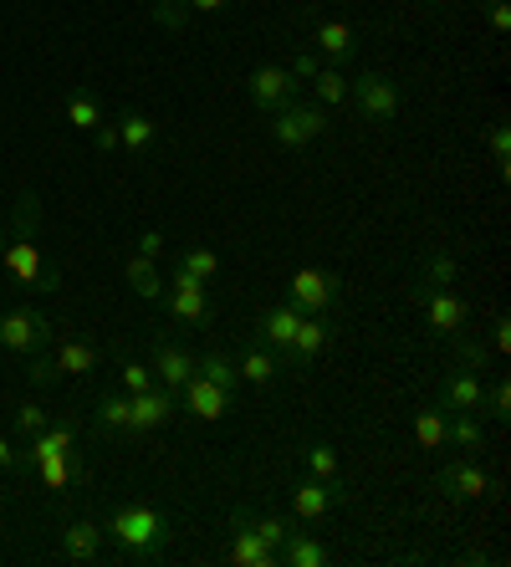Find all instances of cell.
I'll list each match as a JSON object with an SVG mask.
<instances>
[{"label": "cell", "instance_id": "6da1fadb", "mask_svg": "<svg viewBox=\"0 0 511 567\" xmlns=\"http://www.w3.org/2000/svg\"><path fill=\"white\" fill-rule=\"evenodd\" d=\"M103 537H113L118 557L128 563H154L169 547V512L154 502H118L103 522Z\"/></svg>", "mask_w": 511, "mask_h": 567}, {"label": "cell", "instance_id": "7a4b0ae2", "mask_svg": "<svg viewBox=\"0 0 511 567\" xmlns=\"http://www.w3.org/2000/svg\"><path fill=\"white\" fill-rule=\"evenodd\" d=\"M6 271H11L15 287H31V291H56L62 287V266H52L41 256L36 236H11L6 240V251H0Z\"/></svg>", "mask_w": 511, "mask_h": 567}, {"label": "cell", "instance_id": "3957f363", "mask_svg": "<svg viewBox=\"0 0 511 567\" xmlns=\"http://www.w3.org/2000/svg\"><path fill=\"white\" fill-rule=\"evenodd\" d=\"M327 133V107L323 103H282L271 113V144L277 148H302Z\"/></svg>", "mask_w": 511, "mask_h": 567}, {"label": "cell", "instance_id": "277c9868", "mask_svg": "<svg viewBox=\"0 0 511 567\" xmlns=\"http://www.w3.org/2000/svg\"><path fill=\"white\" fill-rule=\"evenodd\" d=\"M52 343V317L36 312V307H11L0 312V348L15 358H31Z\"/></svg>", "mask_w": 511, "mask_h": 567}, {"label": "cell", "instance_id": "5b68a950", "mask_svg": "<svg viewBox=\"0 0 511 567\" xmlns=\"http://www.w3.org/2000/svg\"><path fill=\"white\" fill-rule=\"evenodd\" d=\"M164 307H169V317H175L179 328H210V317H216V307H210V287L195 277H185L175 266V277L164 281Z\"/></svg>", "mask_w": 511, "mask_h": 567}, {"label": "cell", "instance_id": "8992f818", "mask_svg": "<svg viewBox=\"0 0 511 567\" xmlns=\"http://www.w3.org/2000/svg\"><path fill=\"white\" fill-rule=\"evenodd\" d=\"M348 97L358 103V113H364L368 123H378V128L399 118V103H404L399 82H389L384 72H358V78L348 82Z\"/></svg>", "mask_w": 511, "mask_h": 567}, {"label": "cell", "instance_id": "52a82bcc", "mask_svg": "<svg viewBox=\"0 0 511 567\" xmlns=\"http://www.w3.org/2000/svg\"><path fill=\"white\" fill-rule=\"evenodd\" d=\"M419 302H425V322H430L435 338H456L460 328H471V302L450 287H419Z\"/></svg>", "mask_w": 511, "mask_h": 567}, {"label": "cell", "instance_id": "ba28073f", "mask_svg": "<svg viewBox=\"0 0 511 567\" xmlns=\"http://www.w3.org/2000/svg\"><path fill=\"white\" fill-rule=\"evenodd\" d=\"M286 496H292L296 522H323L327 512H337V506H343V496H348V491L337 486V481L302 475V481H292V486H286Z\"/></svg>", "mask_w": 511, "mask_h": 567}, {"label": "cell", "instance_id": "9c48e42d", "mask_svg": "<svg viewBox=\"0 0 511 567\" xmlns=\"http://www.w3.org/2000/svg\"><path fill=\"white\" fill-rule=\"evenodd\" d=\"M286 297H292L302 312H333L337 297H343V281H337L333 271H323V266H302L292 277V287H286Z\"/></svg>", "mask_w": 511, "mask_h": 567}, {"label": "cell", "instance_id": "30bf717a", "mask_svg": "<svg viewBox=\"0 0 511 567\" xmlns=\"http://www.w3.org/2000/svg\"><path fill=\"white\" fill-rule=\"evenodd\" d=\"M230 563L236 567H277V553H271L267 537H261L251 522V506H236V512H230Z\"/></svg>", "mask_w": 511, "mask_h": 567}, {"label": "cell", "instance_id": "8fae6325", "mask_svg": "<svg viewBox=\"0 0 511 567\" xmlns=\"http://www.w3.org/2000/svg\"><path fill=\"white\" fill-rule=\"evenodd\" d=\"M296 87H302V82H296L286 66H277V62L255 66L251 78H246V97H251V107H261V113H277L282 103H292Z\"/></svg>", "mask_w": 511, "mask_h": 567}, {"label": "cell", "instance_id": "7c38bea8", "mask_svg": "<svg viewBox=\"0 0 511 567\" xmlns=\"http://www.w3.org/2000/svg\"><path fill=\"white\" fill-rule=\"evenodd\" d=\"M440 491L450 502H481V496H491V475L481 471V461L456 455V461L440 465Z\"/></svg>", "mask_w": 511, "mask_h": 567}, {"label": "cell", "instance_id": "4fadbf2b", "mask_svg": "<svg viewBox=\"0 0 511 567\" xmlns=\"http://www.w3.org/2000/svg\"><path fill=\"white\" fill-rule=\"evenodd\" d=\"M302 317H307V312H302V307H296L292 297H286V302H277V307H267V312H261V322H255L251 338H255V343H267L271 353L282 358L286 348H292L296 328H302Z\"/></svg>", "mask_w": 511, "mask_h": 567}, {"label": "cell", "instance_id": "5bb4252c", "mask_svg": "<svg viewBox=\"0 0 511 567\" xmlns=\"http://www.w3.org/2000/svg\"><path fill=\"white\" fill-rule=\"evenodd\" d=\"M337 338V322L327 312H307L302 317V328H296L292 348H286L282 358H292L296 369H307V363H317V353H327V343Z\"/></svg>", "mask_w": 511, "mask_h": 567}, {"label": "cell", "instance_id": "9a60e30c", "mask_svg": "<svg viewBox=\"0 0 511 567\" xmlns=\"http://www.w3.org/2000/svg\"><path fill=\"white\" fill-rule=\"evenodd\" d=\"M440 410H471V414H481L486 410V383H481V373L466 369V363L445 369V379H440Z\"/></svg>", "mask_w": 511, "mask_h": 567}, {"label": "cell", "instance_id": "2e32d148", "mask_svg": "<svg viewBox=\"0 0 511 567\" xmlns=\"http://www.w3.org/2000/svg\"><path fill=\"white\" fill-rule=\"evenodd\" d=\"M148 369H154V383H159V389L179 394V389H185V379L195 373V353H189V348H179L175 338H159V343H154V363H148Z\"/></svg>", "mask_w": 511, "mask_h": 567}, {"label": "cell", "instance_id": "e0dca14e", "mask_svg": "<svg viewBox=\"0 0 511 567\" xmlns=\"http://www.w3.org/2000/svg\"><path fill=\"white\" fill-rule=\"evenodd\" d=\"M179 394H185V410L195 414V420H205V424L226 420V410H230V389H220V383L200 379V373H189Z\"/></svg>", "mask_w": 511, "mask_h": 567}, {"label": "cell", "instance_id": "ac0fdd59", "mask_svg": "<svg viewBox=\"0 0 511 567\" xmlns=\"http://www.w3.org/2000/svg\"><path fill=\"white\" fill-rule=\"evenodd\" d=\"M134 399V430L138 435H148V430H164V424L175 420V394L169 389H144V394H128Z\"/></svg>", "mask_w": 511, "mask_h": 567}, {"label": "cell", "instance_id": "d6986e66", "mask_svg": "<svg viewBox=\"0 0 511 567\" xmlns=\"http://www.w3.org/2000/svg\"><path fill=\"white\" fill-rule=\"evenodd\" d=\"M27 475H36L46 491H67V486L82 481V461H77V450H62V455H41V461H31Z\"/></svg>", "mask_w": 511, "mask_h": 567}, {"label": "cell", "instance_id": "ffe728a7", "mask_svg": "<svg viewBox=\"0 0 511 567\" xmlns=\"http://www.w3.org/2000/svg\"><path fill=\"white\" fill-rule=\"evenodd\" d=\"M236 373H241V383H255V389H267V383H277L282 379V358L271 353L267 343H246L241 348V358H236Z\"/></svg>", "mask_w": 511, "mask_h": 567}, {"label": "cell", "instance_id": "44dd1931", "mask_svg": "<svg viewBox=\"0 0 511 567\" xmlns=\"http://www.w3.org/2000/svg\"><path fill=\"white\" fill-rule=\"evenodd\" d=\"M103 527L97 522H87V516H77V522H67V532H62V557H72V563H97L103 557Z\"/></svg>", "mask_w": 511, "mask_h": 567}, {"label": "cell", "instance_id": "7402d4cb", "mask_svg": "<svg viewBox=\"0 0 511 567\" xmlns=\"http://www.w3.org/2000/svg\"><path fill=\"white\" fill-rule=\"evenodd\" d=\"M312 41H317V56H327V62H353L358 56V31L348 21H317Z\"/></svg>", "mask_w": 511, "mask_h": 567}, {"label": "cell", "instance_id": "603a6c76", "mask_svg": "<svg viewBox=\"0 0 511 567\" xmlns=\"http://www.w3.org/2000/svg\"><path fill=\"white\" fill-rule=\"evenodd\" d=\"M277 567H327V547L312 532H286L277 547Z\"/></svg>", "mask_w": 511, "mask_h": 567}, {"label": "cell", "instance_id": "cb8c5ba5", "mask_svg": "<svg viewBox=\"0 0 511 567\" xmlns=\"http://www.w3.org/2000/svg\"><path fill=\"white\" fill-rule=\"evenodd\" d=\"M62 450H77V430L72 424H46V430H36V435H27V450H21V471H27L31 461H41V455H62Z\"/></svg>", "mask_w": 511, "mask_h": 567}, {"label": "cell", "instance_id": "d4e9b609", "mask_svg": "<svg viewBox=\"0 0 511 567\" xmlns=\"http://www.w3.org/2000/svg\"><path fill=\"white\" fill-rule=\"evenodd\" d=\"M118 148H128V154H144L154 138H159V123L148 118V113H138V107H128V113H118Z\"/></svg>", "mask_w": 511, "mask_h": 567}, {"label": "cell", "instance_id": "484cf974", "mask_svg": "<svg viewBox=\"0 0 511 567\" xmlns=\"http://www.w3.org/2000/svg\"><path fill=\"white\" fill-rule=\"evenodd\" d=\"M56 369H62V379H82V373H93L97 363H103V353H97V343H87V338H67V343L56 348Z\"/></svg>", "mask_w": 511, "mask_h": 567}, {"label": "cell", "instance_id": "4316f807", "mask_svg": "<svg viewBox=\"0 0 511 567\" xmlns=\"http://www.w3.org/2000/svg\"><path fill=\"white\" fill-rule=\"evenodd\" d=\"M460 277V261L450 246H430L425 261H419V287H456Z\"/></svg>", "mask_w": 511, "mask_h": 567}, {"label": "cell", "instance_id": "83f0119b", "mask_svg": "<svg viewBox=\"0 0 511 567\" xmlns=\"http://www.w3.org/2000/svg\"><path fill=\"white\" fill-rule=\"evenodd\" d=\"M123 277H128L134 297H144V302H164L159 261H148V256H128V266H123Z\"/></svg>", "mask_w": 511, "mask_h": 567}, {"label": "cell", "instance_id": "f1b7e54d", "mask_svg": "<svg viewBox=\"0 0 511 567\" xmlns=\"http://www.w3.org/2000/svg\"><path fill=\"white\" fill-rule=\"evenodd\" d=\"M103 118H108V113H103V103H97L87 87H72V93H67V123H72V128L93 133Z\"/></svg>", "mask_w": 511, "mask_h": 567}, {"label": "cell", "instance_id": "f546056e", "mask_svg": "<svg viewBox=\"0 0 511 567\" xmlns=\"http://www.w3.org/2000/svg\"><path fill=\"white\" fill-rule=\"evenodd\" d=\"M312 93H317V103L323 107H337L343 97H348V78H343V66L337 62H323L317 66V78H312Z\"/></svg>", "mask_w": 511, "mask_h": 567}, {"label": "cell", "instance_id": "4dcf8cb0", "mask_svg": "<svg viewBox=\"0 0 511 567\" xmlns=\"http://www.w3.org/2000/svg\"><path fill=\"white\" fill-rule=\"evenodd\" d=\"M179 271H185V277H195V281H205V287H210V281L220 277V256L210 251V246H189V251H179Z\"/></svg>", "mask_w": 511, "mask_h": 567}, {"label": "cell", "instance_id": "1f68e13d", "mask_svg": "<svg viewBox=\"0 0 511 567\" xmlns=\"http://www.w3.org/2000/svg\"><path fill=\"white\" fill-rule=\"evenodd\" d=\"M97 424L103 430H134V399L108 389V394L97 399Z\"/></svg>", "mask_w": 511, "mask_h": 567}, {"label": "cell", "instance_id": "d6a6232c", "mask_svg": "<svg viewBox=\"0 0 511 567\" xmlns=\"http://www.w3.org/2000/svg\"><path fill=\"white\" fill-rule=\"evenodd\" d=\"M450 343H456V363H466V369H491V363H497L491 343H486V338H476V332H466V328H460Z\"/></svg>", "mask_w": 511, "mask_h": 567}, {"label": "cell", "instance_id": "836d02e7", "mask_svg": "<svg viewBox=\"0 0 511 567\" xmlns=\"http://www.w3.org/2000/svg\"><path fill=\"white\" fill-rule=\"evenodd\" d=\"M302 465H307V475H317V481H337V450L327 445V440H307L302 445Z\"/></svg>", "mask_w": 511, "mask_h": 567}, {"label": "cell", "instance_id": "e575fe53", "mask_svg": "<svg viewBox=\"0 0 511 567\" xmlns=\"http://www.w3.org/2000/svg\"><path fill=\"white\" fill-rule=\"evenodd\" d=\"M195 373H200V379H210V383H220V389H230V394H236V383H241L236 358H226V353H200V358H195Z\"/></svg>", "mask_w": 511, "mask_h": 567}, {"label": "cell", "instance_id": "d590c367", "mask_svg": "<svg viewBox=\"0 0 511 567\" xmlns=\"http://www.w3.org/2000/svg\"><path fill=\"white\" fill-rule=\"evenodd\" d=\"M415 445L419 450H440L445 445V410H419L415 414Z\"/></svg>", "mask_w": 511, "mask_h": 567}, {"label": "cell", "instance_id": "8d00e7d4", "mask_svg": "<svg viewBox=\"0 0 511 567\" xmlns=\"http://www.w3.org/2000/svg\"><path fill=\"white\" fill-rule=\"evenodd\" d=\"M486 144H491V164H497V174H511V128H507V118H497L491 128H486Z\"/></svg>", "mask_w": 511, "mask_h": 567}, {"label": "cell", "instance_id": "74e56055", "mask_svg": "<svg viewBox=\"0 0 511 567\" xmlns=\"http://www.w3.org/2000/svg\"><path fill=\"white\" fill-rule=\"evenodd\" d=\"M118 383H123V394H144V389H154V369H148V363H138V358H123V363H118Z\"/></svg>", "mask_w": 511, "mask_h": 567}, {"label": "cell", "instance_id": "f35d334b", "mask_svg": "<svg viewBox=\"0 0 511 567\" xmlns=\"http://www.w3.org/2000/svg\"><path fill=\"white\" fill-rule=\"evenodd\" d=\"M486 414H491V420H511V383H507V373H497V379L486 383Z\"/></svg>", "mask_w": 511, "mask_h": 567}, {"label": "cell", "instance_id": "ab89813d", "mask_svg": "<svg viewBox=\"0 0 511 567\" xmlns=\"http://www.w3.org/2000/svg\"><path fill=\"white\" fill-rule=\"evenodd\" d=\"M27 379L36 383V389H52V383L62 379V369H56L52 353H31V358H27Z\"/></svg>", "mask_w": 511, "mask_h": 567}, {"label": "cell", "instance_id": "60d3db41", "mask_svg": "<svg viewBox=\"0 0 511 567\" xmlns=\"http://www.w3.org/2000/svg\"><path fill=\"white\" fill-rule=\"evenodd\" d=\"M251 522H255V532L267 537V547H271V553H277V547H282V537L296 527V522H286V516H261V512H251Z\"/></svg>", "mask_w": 511, "mask_h": 567}, {"label": "cell", "instance_id": "b9f144b4", "mask_svg": "<svg viewBox=\"0 0 511 567\" xmlns=\"http://www.w3.org/2000/svg\"><path fill=\"white\" fill-rule=\"evenodd\" d=\"M46 424H52V414L41 410L36 399H27V404L15 410V430H21V435H36V430H46Z\"/></svg>", "mask_w": 511, "mask_h": 567}, {"label": "cell", "instance_id": "7bdbcfd3", "mask_svg": "<svg viewBox=\"0 0 511 567\" xmlns=\"http://www.w3.org/2000/svg\"><path fill=\"white\" fill-rule=\"evenodd\" d=\"M154 21H159V27H169V31H179L189 21V6H185V0H154Z\"/></svg>", "mask_w": 511, "mask_h": 567}, {"label": "cell", "instance_id": "ee69618b", "mask_svg": "<svg viewBox=\"0 0 511 567\" xmlns=\"http://www.w3.org/2000/svg\"><path fill=\"white\" fill-rule=\"evenodd\" d=\"M317 66H323V56H317V52H296L286 72H292L296 82H312V78H317Z\"/></svg>", "mask_w": 511, "mask_h": 567}, {"label": "cell", "instance_id": "f6af8a7d", "mask_svg": "<svg viewBox=\"0 0 511 567\" xmlns=\"http://www.w3.org/2000/svg\"><path fill=\"white\" fill-rule=\"evenodd\" d=\"M486 21H491V31H497V37H507V31H511V6H507V0H486Z\"/></svg>", "mask_w": 511, "mask_h": 567}, {"label": "cell", "instance_id": "bcb514c9", "mask_svg": "<svg viewBox=\"0 0 511 567\" xmlns=\"http://www.w3.org/2000/svg\"><path fill=\"white\" fill-rule=\"evenodd\" d=\"M93 144H97V154H113V148H118V123L113 118H103L93 128Z\"/></svg>", "mask_w": 511, "mask_h": 567}, {"label": "cell", "instance_id": "7dc6e473", "mask_svg": "<svg viewBox=\"0 0 511 567\" xmlns=\"http://www.w3.org/2000/svg\"><path fill=\"white\" fill-rule=\"evenodd\" d=\"M511 348V317H497V322H491V353H507Z\"/></svg>", "mask_w": 511, "mask_h": 567}, {"label": "cell", "instance_id": "c3c4849f", "mask_svg": "<svg viewBox=\"0 0 511 567\" xmlns=\"http://www.w3.org/2000/svg\"><path fill=\"white\" fill-rule=\"evenodd\" d=\"M138 256L159 261V256H164V230H144V236H138Z\"/></svg>", "mask_w": 511, "mask_h": 567}, {"label": "cell", "instance_id": "681fc988", "mask_svg": "<svg viewBox=\"0 0 511 567\" xmlns=\"http://www.w3.org/2000/svg\"><path fill=\"white\" fill-rule=\"evenodd\" d=\"M189 6V16H216V11H226L230 0H185Z\"/></svg>", "mask_w": 511, "mask_h": 567}, {"label": "cell", "instance_id": "f907efd6", "mask_svg": "<svg viewBox=\"0 0 511 567\" xmlns=\"http://www.w3.org/2000/svg\"><path fill=\"white\" fill-rule=\"evenodd\" d=\"M0 465H6V471H21V450H15L6 435H0Z\"/></svg>", "mask_w": 511, "mask_h": 567}, {"label": "cell", "instance_id": "816d5d0a", "mask_svg": "<svg viewBox=\"0 0 511 567\" xmlns=\"http://www.w3.org/2000/svg\"><path fill=\"white\" fill-rule=\"evenodd\" d=\"M419 6H445V0H419Z\"/></svg>", "mask_w": 511, "mask_h": 567}, {"label": "cell", "instance_id": "f5cc1de1", "mask_svg": "<svg viewBox=\"0 0 511 567\" xmlns=\"http://www.w3.org/2000/svg\"><path fill=\"white\" fill-rule=\"evenodd\" d=\"M0 251H6V230H0Z\"/></svg>", "mask_w": 511, "mask_h": 567}]
</instances>
